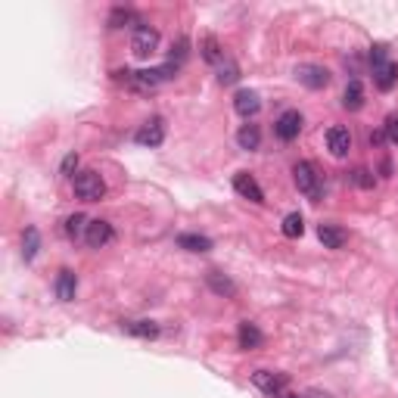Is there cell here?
<instances>
[{"instance_id": "1", "label": "cell", "mask_w": 398, "mask_h": 398, "mask_svg": "<svg viewBox=\"0 0 398 398\" xmlns=\"http://www.w3.org/2000/svg\"><path fill=\"white\" fill-rule=\"evenodd\" d=\"M72 190H75V196L78 199H84V202H100V199L106 196V180L100 178L97 171H78L72 178Z\"/></svg>"}, {"instance_id": "2", "label": "cell", "mask_w": 398, "mask_h": 398, "mask_svg": "<svg viewBox=\"0 0 398 398\" xmlns=\"http://www.w3.org/2000/svg\"><path fill=\"white\" fill-rule=\"evenodd\" d=\"M292 180H296L298 193H305L311 202H317V199H321V193H323L321 174H317V168L311 165V162H296V168H292Z\"/></svg>"}, {"instance_id": "3", "label": "cell", "mask_w": 398, "mask_h": 398, "mask_svg": "<svg viewBox=\"0 0 398 398\" xmlns=\"http://www.w3.org/2000/svg\"><path fill=\"white\" fill-rule=\"evenodd\" d=\"M155 47H159V31H155L153 25L143 22L140 28H134V35H131V53H134L137 59H146V56H153Z\"/></svg>"}, {"instance_id": "4", "label": "cell", "mask_w": 398, "mask_h": 398, "mask_svg": "<svg viewBox=\"0 0 398 398\" xmlns=\"http://www.w3.org/2000/svg\"><path fill=\"white\" fill-rule=\"evenodd\" d=\"M115 240V230H112V224L109 221H87V230H84V243L91 249H103V246H109V243Z\"/></svg>"}, {"instance_id": "5", "label": "cell", "mask_w": 398, "mask_h": 398, "mask_svg": "<svg viewBox=\"0 0 398 398\" xmlns=\"http://www.w3.org/2000/svg\"><path fill=\"white\" fill-rule=\"evenodd\" d=\"M298 131H302V115H298L296 109H286L283 115L274 122V134H277L283 143H292V140H296Z\"/></svg>"}, {"instance_id": "6", "label": "cell", "mask_w": 398, "mask_h": 398, "mask_svg": "<svg viewBox=\"0 0 398 398\" xmlns=\"http://www.w3.org/2000/svg\"><path fill=\"white\" fill-rule=\"evenodd\" d=\"M234 190L240 193L243 199H249V202H255V205H261V202H265V193H261L258 180H255L249 171H236V174H234Z\"/></svg>"}, {"instance_id": "7", "label": "cell", "mask_w": 398, "mask_h": 398, "mask_svg": "<svg viewBox=\"0 0 398 398\" xmlns=\"http://www.w3.org/2000/svg\"><path fill=\"white\" fill-rule=\"evenodd\" d=\"M252 383L258 386L265 395H280V392L286 389V373H274V370H255L252 373Z\"/></svg>"}, {"instance_id": "8", "label": "cell", "mask_w": 398, "mask_h": 398, "mask_svg": "<svg viewBox=\"0 0 398 398\" xmlns=\"http://www.w3.org/2000/svg\"><path fill=\"white\" fill-rule=\"evenodd\" d=\"M134 140L140 143V146H159V143L165 140V122H162V118H149L134 134Z\"/></svg>"}, {"instance_id": "9", "label": "cell", "mask_w": 398, "mask_h": 398, "mask_svg": "<svg viewBox=\"0 0 398 398\" xmlns=\"http://www.w3.org/2000/svg\"><path fill=\"white\" fill-rule=\"evenodd\" d=\"M296 78L302 81L305 87H311V91H321V87L330 84V72L323 66H298L296 68Z\"/></svg>"}, {"instance_id": "10", "label": "cell", "mask_w": 398, "mask_h": 398, "mask_svg": "<svg viewBox=\"0 0 398 398\" xmlns=\"http://www.w3.org/2000/svg\"><path fill=\"white\" fill-rule=\"evenodd\" d=\"M327 149L336 155V159H342V155H348V149H352V134H348L345 128H330L327 131Z\"/></svg>"}, {"instance_id": "11", "label": "cell", "mask_w": 398, "mask_h": 398, "mask_svg": "<svg viewBox=\"0 0 398 398\" xmlns=\"http://www.w3.org/2000/svg\"><path fill=\"white\" fill-rule=\"evenodd\" d=\"M373 84H377L383 93H389L392 87L398 84V66L395 62H383V66L373 68Z\"/></svg>"}, {"instance_id": "12", "label": "cell", "mask_w": 398, "mask_h": 398, "mask_svg": "<svg viewBox=\"0 0 398 398\" xmlns=\"http://www.w3.org/2000/svg\"><path fill=\"white\" fill-rule=\"evenodd\" d=\"M234 109L240 112L243 118H252V115H258V109H261V100H258V93L255 91H240L234 97Z\"/></svg>"}, {"instance_id": "13", "label": "cell", "mask_w": 398, "mask_h": 398, "mask_svg": "<svg viewBox=\"0 0 398 398\" xmlns=\"http://www.w3.org/2000/svg\"><path fill=\"white\" fill-rule=\"evenodd\" d=\"M236 342H240V348H246V352H252V348H261V342H265V336H261V330L255 327V323L243 321L240 330H236Z\"/></svg>"}, {"instance_id": "14", "label": "cell", "mask_w": 398, "mask_h": 398, "mask_svg": "<svg viewBox=\"0 0 398 398\" xmlns=\"http://www.w3.org/2000/svg\"><path fill=\"white\" fill-rule=\"evenodd\" d=\"M75 290H78V277H75V271L62 267V271L56 274V296H59L62 302H72V298H75Z\"/></svg>"}, {"instance_id": "15", "label": "cell", "mask_w": 398, "mask_h": 398, "mask_svg": "<svg viewBox=\"0 0 398 398\" xmlns=\"http://www.w3.org/2000/svg\"><path fill=\"white\" fill-rule=\"evenodd\" d=\"M317 240L323 243V249H342L345 246V230L336 224H321L317 227Z\"/></svg>"}, {"instance_id": "16", "label": "cell", "mask_w": 398, "mask_h": 398, "mask_svg": "<svg viewBox=\"0 0 398 398\" xmlns=\"http://www.w3.org/2000/svg\"><path fill=\"white\" fill-rule=\"evenodd\" d=\"M122 330L137 339H155L159 336V323L155 321H122Z\"/></svg>"}, {"instance_id": "17", "label": "cell", "mask_w": 398, "mask_h": 398, "mask_svg": "<svg viewBox=\"0 0 398 398\" xmlns=\"http://www.w3.org/2000/svg\"><path fill=\"white\" fill-rule=\"evenodd\" d=\"M342 106L348 112H358L364 106V87H361V81H348L345 93H342Z\"/></svg>"}, {"instance_id": "18", "label": "cell", "mask_w": 398, "mask_h": 398, "mask_svg": "<svg viewBox=\"0 0 398 398\" xmlns=\"http://www.w3.org/2000/svg\"><path fill=\"white\" fill-rule=\"evenodd\" d=\"M178 246L187 249V252H209L211 249V240L202 234H180L178 236Z\"/></svg>"}, {"instance_id": "19", "label": "cell", "mask_w": 398, "mask_h": 398, "mask_svg": "<svg viewBox=\"0 0 398 398\" xmlns=\"http://www.w3.org/2000/svg\"><path fill=\"white\" fill-rule=\"evenodd\" d=\"M236 143H240V149H258V143H261L258 124H243V128L236 131Z\"/></svg>"}, {"instance_id": "20", "label": "cell", "mask_w": 398, "mask_h": 398, "mask_svg": "<svg viewBox=\"0 0 398 398\" xmlns=\"http://www.w3.org/2000/svg\"><path fill=\"white\" fill-rule=\"evenodd\" d=\"M280 230H283V236H290V240H298V236L305 234V218L298 215V211H290V215L283 218V224H280Z\"/></svg>"}, {"instance_id": "21", "label": "cell", "mask_w": 398, "mask_h": 398, "mask_svg": "<svg viewBox=\"0 0 398 398\" xmlns=\"http://www.w3.org/2000/svg\"><path fill=\"white\" fill-rule=\"evenodd\" d=\"M205 280H209V286L218 292V296H234V292H236V286L230 283L224 274H218V271H209V274H205Z\"/></svg>"}, {"instance_id": "22", "label": "cell", "mask_w": 398, "mask_h": 398, "mask_svg": "<svg viewBox=\"0 0 398 398\" xmlns=\"http://www.w3.org/2000/svg\"><path fill=\"white\" fill-rule=\"evenodd\" d=\"M37 246H41V234H37L35 227H28L25 230V236H22V258L25 261H31L37 255Z\"/></svg>"}, {"instance_id": "23", "label": "cell", "mask_w": 398, "mask_h": 398, "mask_svg": "<svg viewBox=\"0 0 398 398\" xmlns=\"http://www.w3.org/2000/svg\"><path fill=\"white\" fill-rule=\"evenodd\" d=\"M131 22H134L137 28L143 25L140 19H137L131 10H122V6H118V10H112V16H109V28H124V25H131Z\"/></svg>"}, {"instance_id": "24", "label": "cell", "mask_w": 398, "mask_h": 398, "mask_svg": "<svg viewBox=\"0 0 398 398\" xmlns=\"http://www.w3.org/2000/svg\"><path fill=\"white\" fill-rule=\"evenodd\" d=\"M218 81H221V84H234V81H240V66H236L234 59H224L221 66H218Z\"/></svg>"}, {"instance_id": "25", "label": "cell", "mask_w": 398, "mask_h": 398, "mask_svg": "<svg viewBox=\"0 0 398 398\" xmlns=\"http://www.w3.org/2000/svg\"><path fill=\"white\" fill-rule=\"evenodd\" d=\"M202 56L211 62V66H221V62H224V53H221V47H218L215 37H205V41H202Z\"/></svg>"}, {"instance_id": "26", "label": "cell", "mask_w": 398, "mask_h": 398, "mask_svg": "<svg viewBox=\"0 0 398 398\" xmlns=\"http://www.w3.org/2000/svg\"><path fill=\"white\" fill-rule=\"evenodd\" d=\"M84 230H87V218H84V215H72V218H66V234L72 236V240H75V236H81Z\"/></svg>"}, {"instance_id": "27", "label": "cell", "mask_w": 398, "mask_h": 398, "mask_svg": "<svg viewBox=\"0 0 398 398\" xmlns=\"http://www.w3.org/2000/svg\"><path fill=\"white\" fill-rule=\"evenodd\" d=\"M352 184L361 187V190H370L377 180H373V174L367 171V168H354V171H352Z\"/></svg>"}, {"instance_id": "28", "label": "cell", "mask_w": 398, "mask_h": 398, "mask_svg": "<svg viewBox=\"0 0 398 398\" xmlns=\"http://www.w3.org/2000/svg\"><path fill=\"white\" fill-rule=\"evenodd\" d=\"M386 53H389L386 44H373V47H370V66L377 68V66H383V62H389V59H386Z\"/></svg>"}, {"instance_id": "29", "label": "cell", "mask_w": 398, "mask_h": 398, "mask_svg": "<svg viewBox=\"0 0 398 398\" xmlns=\"http://www.w3.org/2000/svg\"><path fill=\"white\" fill-rule=\"evenodd\" d=\"M383 131H386V140L395 143V146H398V115H389V118H386Z\"/></svg>"}, {"instance_id": "30", "label": "cell", "mask_w": 398, "mask_h": 398, "mask_svg": "<svg viewBox=\"0 0 398 398\" xmlns=\"http://www.w3.org/2000/svg\"><path fill=\"white\" fill-rule=\"evenodd\" d=\"M75 168H78V155H75V153H68L66 155V159H62V168H59V174H62V178H75Z\"/></svg>"}, {"instance_id": "31", "label": "cell", "mask_w": 398, "mask_h": 398, "mask_svg": "<svg viewBox=\"0 0 398 398\" xmlns=\"http://www.w3.org/2000/svg\"><path fill=\"white\" fill-rule=\"evenodd\" d=\"M383 140H386V131H373V134H370V143H373V146H379Z\"/></svg>"}, {"instance_id": "32", "label": "cell", "mask_w": 398, "mask_h": 398, "mask_svg": "<svg viewBox=\"0 0 398 398\" xmlns=\"http://www.w3.org/2000/svg\"><path fill=\"white\" fill-rule=\"evenodd\" d=\"M302 398H330V395H327V392H317V389H311L308 395H302Z\"/></svg>"}, {"instance_id": "33", "label": "cell", "mask_w": 398, "mask_h": 398, "mask_svg": "<svg viewBox=\"0 0 398 398\" xmlns=\"http://www.w3.org/2000/svg\"><path fill=\"white\" fill-rule=\"evenodd\" d=\"M286 398H302V395H286Z\"/></svg>"}]
</instances>
